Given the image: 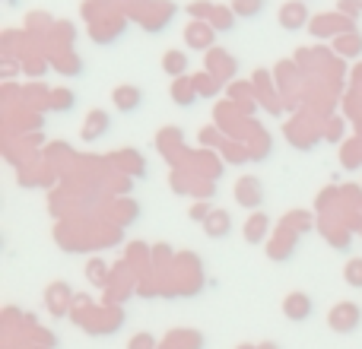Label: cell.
<instances>
[{
	"instance_id": "ba28073f",
	"label": "cell",
	"mask_w": 362,
	"mask_h": 349,
	"mask_svg": "<svg viewBox=\"0 0 362 349\" xmlns=\"http://www.w3.org/2000/svg\"><path fill=\"white\" fill-rule=\"evenodd\" d=\"M229 229H232L229 213L213 210L210 216H206V235H210V238H223V235H229Z\"/></svg>"
},
{
	"instance_id": "3957f363",
	"label": "cell",
	"mask_w": 362,
	"mask_h": 349,
	"mask_svg": "<svg viewBox=\"0 0 362 349\" xmlns=\"http://www.w3.org/2000/svg\"><path fill=\"white\" fill-rule=\"evenodd\" d=\"M112 102L121 114H137L140 105H144V89L140 86H118L112 93Z\"/></svg>"
},
{
	"instance_id": "8992f818",
	"label": "cell",
	"mask_w": 362,
	"mask_h": 349,
	"mask_svg": "<svg viewBox=\"0 0 362 349\" xmlns=\"http://www.w3.org/2000/svg\"><path fill=\"white\" fill-rule=\"evenodd\" d=\"M187 54L185 51H165V57H163V70L172 76V80H181V76L187 73Z\"/></svg>"
},
{
	"instance_id": "8fae6325",
	"label": "cell",
	"mask_w": 362,
	"mask_h": 349,
	"mask_svg": "<svg viewBox=\"0 0 362 349\" xmlns=\"http://www.w3.org/2000/svg\"><path fill=\"white\" fill-rule=\"evenodd\" d=\"M344 280H346V286L362 289V257H353V261L346 264V267H344Z\"/></svg>"
},
{
	"instance_id": "4fadbf2b",
	"label": "cell",
	"mask_w": 362,
	"mask_h": 349,
	"mask_svg": "<svg viewBox=\"0 0 362 349\" xmlns=\"http://www.w3.org/2000/svg\"><path fill=\"white\" fill-rule=\"evenodd\" d=\"M216 13H219V23H216V32H226V29H232V25H235V19L229 16V10H226V6H216Z\"/></svg>"
},
{
	"instance_id": "277c9868",
	"label": "cell",
	"mask_w": 362,
	"mask_h": 349,
	"mask_svg": "<svg viewBox=\"0 0 362 349\" xmlns=\"http://www.w3.org/2000/svg\"><path fill=\"white\" fill-rule=\"evenodd\" d=\"M312 312H315L312 295H302V292L289 295L286 305H283V314H286L289 321H308V318H312Z\"/></svg>"
},
{
	"instance_id": "7c38bea8",
	"label": "cell",
	"mask_w": 362,
	"mask_h": 349,
	"mask_svg": "<svg viewBox=\"0 0 362 349\" xmlns=\"http://www.w3.org/2000/svg\"><path fill=\"white\" fill-rule=\"evenodd\" d=\"M70 105H74V95H70L67 89H57V93L51 95V108H54V112H67Z\"/></svg>"
},
{
	"instance_id": "2e32d148",
	"label": "cell",
	"mask_w": 362,
	"mask_h": 349,
	"mask_svg": "<svg viewBox=\"0 0 362 349\" xmlns=\"http://www.w3.org/2000/svg\"><path fill=\"white\" fill-rule=\"evenodd\" d=\"M305 4H308V0H305Z\"/></svg>"
},
{
	"instance_id": "6da1fadb",
	"label": "cell",
	"mask_w": 362,
	"mask_h": 349,
	"mask_svg": "<svg viewBox=\"0 0 362 349\" xmlns=\"http://www.w3.org/2000/svg\"><path fill=\"white\" fill-rule=\"evenodd\" d=\"M276 23H280V29L286 32H299L308 25V6L305 0H286V4L280 6V13H276Z\"/></svg>"
},
{
	"instance_id": "30bf717a",
	"label": "cell",
	"mask_w": 362,
	"mask_h": 349,
	"mask_svg": "<svg viewBox=\"0 0 362 349\" xmlns=\"http://www.w3.org/2000/svg\"><path fill=\"white\" fill-rule=\"evenodd\" d=\"M267 6V0H232V13L242 19H257Z\"/></svg>"
},
{
	"instance_id": "9a60e30c",
	"label": "cell",
	"mask_w": 362,
	"mask_h": 349,
	"mask_svg": "<svg viewBox=\"0 0 362 349\" xmlns=\"http://www.w3.org/2000/svg\"><path fill=\"white\" fill-rule=\"evenodd\" d=\"M356 6H359V10H362V0H356Z\"/></svg>"
},
{
	"instance_id": "5bb4252c",
	"label": "cell",
	"mask_w": 362,
	"mask_h": 349,
	"mask_svg": "<svg viewBox=\"0 0 362 349\" xmlns=\"http://www.w3.org/2000/svg\"><path fill=\"white\" fill-rule=\"evenodd\" d=\"M150 346H153V343H150V337H137L131 349H150Z\"/></svg>"
},
{
	"instance_id": "5b68a950",
	"label": "cell",
	"mask_w": 362,
	"mask_h": 349,
	"mask_svg": "<svg viewBox=\"0 0 362 349\" xmlns=\"http://www.w3.org/2000/svg\"><path fill=\"white\" fill-rule=\"evenodd\" d=\"M108 127H112V118L95 108V112H89V121H86V127H83V140H86V143H95L99 137L108 134Z\"/></svg>"
},
{
	"instance_id": "52a82bcc",
	"label": "cell",
	"mask_w": 362,
	"mask_h": 349,
	"mask_svg": "<svg viewBox=\"0 0 362 349\" xmlns=\"http://www.w3.org/2000/svg\"><path fill=\"white\" fill-rule=\"evenodd\" d=\"M238 200H242L245 206H257L264 200L261 194V181L257 178H242L238 181Z\"/></svg>"
},
{
	"instance_id": "9c48e42d",
	"label": "cell",
	"mask_w": 362,
	"mask_h": 349,
	"mask_svg": "<svg viewBox=\"0 0 362 349\" xmlns=\"http://www.w3.org/2000/svg\"><path fill=\"white\" fill-rule=\"evenodd\" d=\"M197 86H194V80H185V76H181V80H175L172 83V99L178 102V105H194V99H197Z\"/></svg>"
},
{
	"instance_id": "7a4b0ae2",
	"label": "cell",
	"mask_w": 362,
	"mask_h": 349,
	"mask_svg": "<svg viewBox=\"0 0 362 349\" xmlns=\"http://www.w3.org/2000/svg\"><path fill=\"white\" fill-rule=\"evenodd\" d=\"M185 42L191 51H210L216 45V29L210 23H191L185 32Z\"/></svg>"
}]
</instances>
